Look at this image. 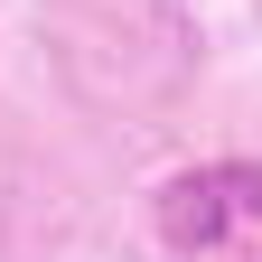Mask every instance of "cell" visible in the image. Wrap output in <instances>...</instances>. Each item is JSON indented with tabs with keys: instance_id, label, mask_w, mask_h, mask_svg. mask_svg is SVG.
Instances as JSON below:
<instances>
[{
	"instance_id": "cell-1",
	"label": "cell",
	"mask_w": 262,
	"mask_h": 262,
	"mask_svg": "<svg viewBox=\"0 0 262 262\" xmlns=\"http://www.w3.org/2000/svg\"><path fill=\"white\" fill-rule=\"evenodd\" d=\"M169 244H187V253H225V244H253L262 234V169L253 159H225V169H187L178 187H169Z\"/></svg>"
}]
</instances>
